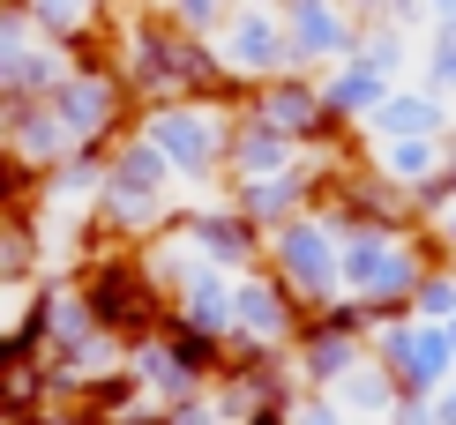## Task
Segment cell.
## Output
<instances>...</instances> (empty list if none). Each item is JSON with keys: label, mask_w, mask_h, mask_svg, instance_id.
Returning <instances> with one entry per match:
<instances>
[{"label": "cell", "mask_w": 456, "mask_h": 425, "mask_svg": "<svg viewBox=\"0 0 456 425\" xmlns=\"http://www.w3.org/2000/svg\"><path fill=\"white\" fill-rule=\"evenodd\" d=\"M427 23L442 30V37H456V0H427Z\"/></svg>", "instance_id": "obj_33"}, {"label": "cell", "mask_w": 456, "mask_h": 425, "mask_svg": "<svg viewBox=\"0 0 456 425\" xmlns=\"http://www.w3.org/2000/svg\"><path fill=\"white\" fill-rule=\"evenodd\" d=\"M367 358L389 373L396 396H434V389H449V381H456L449 321H411V314L374 321V328H367Z\"/></svg>", "instance_id": "obj_8"}, {"label": "cell", "mask_w": 456, "mask_h": 425, "mask_svg": "<svg viewBox=\"0 0 456 425\" xmlns=\"http://www.w3.org/2000/svg\"><path fill=\"white\" fill-rule=\"evenodd\" d=\"M359 164H367L382 187L411 195L419 180H434V172H442V142H359Z\"/></svg>", "instance_id": "obj_21"}, {"label": "cell", "mask_w": 456, "mask_h": 425, "mask_svg": "<svg viewBox=\"0 0 456 425\" xmlns=\"http://www.w3.org/2000/svg\"><path fill=\"white\" fill-rule=\"evenodd\" d=\"M427 239H434V246H442V261H456V202H449V209H442V217H434V224H427Z\"/></svg>", "instance_id": "obj_30"}, {"label": "cell", "mask_w": 456, "mask_h": 425, "mask_svg": "<svg viewBox=\"0 0 456 425\" xmlns=\"http://www.w3.org/2000/svg\"><path fill=\"white\" fill-rule=\"evenodd\" d=\"M292 328H299V306H292V292H284L270 269L232 277V336H224V343H247V351H292Z\"/></svg>", "instance_id": "obj_14"}, {"label": "cell", "mask_w": 456, "mask_h": 425, "mask_svg": "<svg viewBox=\"0 0 456 425\" xmlns=\"http://www.w3.org/2000/svg\"><path fill=\"white\" fill-rule=\"evenodd\" d=\"M389 90H396V83H389L382 68H367V60H337V68H322V105H330L352 134L367 127V112L382 105Z\"/></svg>", "instance_id": "obj_19"}, {"label": "cell", "mask_w": 456, "mask_h": 425, "mask_svg": "<svg viewBox=\"0 0 456 425\" xmlns=\"http://www.w3.org/2000/svg\"><path fill=\"white\" fill-rule=\"evenodd\" d=\"M158 336H165V351H173L195 381H217V373H224V343H217V336H195V328H180L173 314H165V328H158Z\"/></svg>", "instance_id": "obj_24"}, {"label": "cell", "mask_w": 456, "mask_h": 425, "mask_svg": "<svg viewBox=\"0 0 456 425\" xmlns=\"http://www.w3.org/2000/svg\"><path fill=\"white\" fill-rule=\"evenodd\" d=\"M45 105L61 112V127H68L75 149H105V142H120V134L135 127V98H127V83H120V68H112V45H105V37L75 45L68 83L53 90Z\"/></svg>", "instance_id": "obj_6"}, {"label": "cell", "mask_w": 456, "mask_h": 425, "mask_svg": "<svg viewBox=\"0 0 456 425\" xmlns=\"http://www.w3.org/2000/svg\"><path fill=\"white\" fill-rule=\"evenodd\" d=\"M262 269L292 292L299 314H322V306L345 299V239H337V224L322 217V209L277 224L270 239H262Z\"/></svg>", "instance_id": "obj_7"}, {"label": "cell", "mask_w": 456, "mask_h": 425, "mask_svg": "<svg viewBox=\"0 0 456 425\" xmlns=\"http://www.w3.org/2000/svg\"><path fill=\"white\" fill-rule=\"evenodd\" d=\"M449 351H456V321H449Z\"/></svg>", "instance_id": "obj_35"}, {"label": "cell", "mask_w": 456, "mask_h": 425, "mask_svg": "<svg viewBox=\"0 0 456 425\" xmlns=\"http://www.w3.org/2000/svg\"><path fill=\"white\" fill-rule=\"evenodd\" d=\"M247 112H262L270 127H284L299 149H330V157H337V149H359V134L322 105V75L284 68V75H270V83L247 90Z\"/></svg>", "instance_id": "obj_10"}, {"label": "cell", "mask_w": 456, "mask_h": 425, "mask_svg": "<svg viewBox=\"0 0 456 425\" xmlns=\"http://www.w3.org/2000/svg\"><path fill=\"white\" fill-rule=\"evenodd\" d=\"M442 261V246L419 231H352L345 239V306H359L374 321H396L411 314V292H419V277Z\"/></svg>", "instance_id": "obj_3"}, {"label": "cell", "mask_w": 456, "mask_h": 425, "mask_svg": "<svg viewBox=\"0 0 456 425\" xmlns=\"http://www.w3.org/2000/svg\"><path fill=\"white\" fill-rule=\"evenodd\" d=\"M299 164V142L284 127H270L262 112H247V98L232 105V134H224V187H247V180H270V172H292Z\"/></svg>", "instance_id": "obj_16"}, {"label": "cell", "mask_w": 456, "mask_h": 425, "mask_svg": "<svg viewBox=\"0 0 456 425\" xmlns=\"http://www.w3.org/2000/svg\"><path fill=\"white\" fill-rule=\"evenodd\" d=\"M389 8H396V0H345L352 23H389Z\"/></svg>", "instance_id": "obj_32"}, {"label": "cell", "mask_w": 456, "mask_h": 425, "mask_svg": "<svg viewBox=\"0 0 456 425\" xmlns=\"http://www.w3.org/2000/svg\"><path fill=\"white\" fill-rule=\"evenodd\" d=\"M411 321H456V261H434L411 292Z\"/></svg>", "instance_id": "obj_26"}, {"label": "cell", "mask_w": 456, "mask_h": 425, "mask_svg": "<svg viewBox=\"0 0 456 425\" xmlns=\"http://www.w3.org/2000/svg\"><path fill=\"white\" fill-rule=\"evenodd\" d=\"M105 45H112V68H120L135 112L142 105H173V98H217V105H240L247 98L240 83H224L210 37L180 30L165 8H120L112 30H105Z\"/></svg>", "instance_id": "obj_1"}, {"label": "cell", "mask_w": 456, "mask_h": 425, "mask_svg": "<svg viewBox=\"0 0 456 425\" xmlns=\"http://www.w3.org/2000/svg\"><path fill=\"white\" fill-rule=\"evenodd\" d=\"M442 172H449V180H456V127L442 134Z\"/></svg>", "instance_id": "obj_34"}, {"label": "cell", "mask_w": 456, "mask_h": 425, "mask_svg": "<svg viewBox=\"0 0 456 425\" xmlns=\"http://www.w3.org/2000/svg\"><path fill=\"white\" fill-rule=\"evenodd\" d=\"M173 224L195 239V254L210 261V269H224V277H247V269H262V231L247 224L224 195H210V202H180V209H173Z\"/></svg>", "instance_id": "obj_13"}, {"label": "cell", "mask_w": 456, "mask_h": 425, "mask_svg": "<svg viewBox=\"0 0 456 425\" xmlns=\"http://www.w3.org/2000/svg\"><path fill=\"white\" fill-rule=\"evenodd\" d=\"M427 425H456V381H449V389H434V396H427Z\"/></svg>", "instance_id": "obj_31"}, {"label": "cell", "mask_w": 456, "mask_h": 425, "mask_svg": "<svg viewBox=\"0 0 456 425\" xmlns=\"http://www.w3.org/2000/svg\"><path fill=\"white\" fill-rule=\"evenodd\" d=\"M68 277H75V292H83L90 321H98L112 343H142V336H158L165 314H173V306L158 299V284L142 277L135 246H90V254H75Z\"/></svg>", "instance_id": "obj_4"}, {"label": "cell", "mask_w": 456, "mask_h": 425, "mask_svg": "<svg viewBox=\"0 0 456 425\" xmlns=\"http://www.w3.org/2000/svg\"><path fill=\"white\" fill-rule=\"evenodd\" d=\"M0 149H8L23 172H37V180L75 157V142H68V127H61L53 105H0Z\"/></svg>", "instance_id": "obj_18"}, {"label": "cell", "mask_w": 456, "mask_h": 425, "mask_svg": "<svg viewBox=\"0 0 456 425\" xmlns=\"http://www.w3.org/2000/svg\"><path fill=\"white\" fill-rule=\"evenodd\" d=\"M277 15H284V45H292L299 75H322V68L352 60L359 23L345 15V0H277Z\"/></svg>", "instance_id": "obj_15"}, {"label": "cell", "mask_w": 456, "mask_h": 425, "mask_svg": "<svg viewBox=\"0 0 456 425\" xmlns=\"http://www.w3.org/2000/svg\"><path fill=\"white\" fill-rule=\"evenodd\" d=\"M180 209V180L165 172V157L142 142L135 127L105 149V180H98V202H90V231L98 246H142L173 224Z\"/></svg>", "instance_id": "obj_2"}, {"label": "cell", "mask_w": 456, "mask_h": 425, "mask_svg": "<svg viewBox=\"0 0 456 425\" xmlns=\"http://www.w3.org/2000/svg\"><path fill=\"white\" fill-rule=\"evenodd\" d=\"M404 52H411V37L396 30V23H359V37H352V60L382 68L389 83H396V75H404Z\"/></svg>", "instance_id": "obj_25"}, {"label": "cell", "mask_w": 456, "mask_h": 425, "mask_svg": "<svg viewBox=\"0 0 456 425\" xmlns=\"http://www.w3.org/2000/svg\"><path fill=\"white\" fill-rule=\"evenodd\" d=\"M284 425H345V411H337L330 396H299L292 411H284Z\"/></svg>", "instance_id": "obj_29"}, {"label": "cell", "mask_w": 456, "mask_h": 425, "mask_svg": "<svg viewBox=\"0 0 456 425\" xmlns=\"http://www.w3.org/2000/svg\"><path fill=\"white\" fill-rule=\"evenodd\" d=\"M210 52L224 68V83H240V90H255V83H270V75L292 68V45H284V15L277 8H232L224 30L210 37Z\"/></svg>", "instance_id": "obj_12"}, {"label": "cell", "mask_w": 456, "mask_h": 425, "mask_svg": "<svg viewBox=\"0 0 456 425\" xmlns=\"http://www.w3.org/2000/svg\"><path fill=\"white\" fill-rule=\"evenodd\" d=\"M173 321L224 343V336H232V277H224V269H202L195 284H180V292H173Z\"/></svg>", "instance_id": "obj_20"}, {"label": "cell", "mask_w": 456, "mask_h": 425, "mask_svg": "<svg viewBox=\"0 0 456 425\" xmlns=\"http://www.w3.org/2000/svg\"><path fill=\"white\" fill-rule=\"evenodd\" d=\"M456 127V112L434 98L427 83H396L382 105L367 112V127H359V142H442Z\"/></svg>", "instance_id": "obj_17"}, {"label": "cell", "mask_w": 456, "mask_h": 425, "mask_svg": "<svg viewBox=\"0 0 456 425\" xmlns=\"http://www.w3.org/2000/svg\"><path fill=\"white\" fill-rule=\"evenodd\" d=\"M330 403L345 411V425H389V411H396V389H389V373H382V365L367 358V365H352V373L330 389Z\"/></svg>", "instance_id": "obj_23"}, {"label": "cell", "mask_w": 456, "mask_h": 425, "mask_svg": "<svg viewBox=\"0 0 456 425\" xmlns=\"http://www.w3.org/2000/svg\"><path fill=\"white\" fill-rule=\"evenodd\" d=\"M37 277H45V239H37L30 209H15L0 217V292H30Z\"/></svg>", "instance_id": "obj_22"}, {"label": "cell", "mask_w": 456, "mask_h": 425, "mask_svg": "<svg viewBox=\"0 0 456 425\" xmlns=\"http://www.w3.org/2000/svg\"><path fill=\"white\" fill-rule=\"evenodd\" d=\"M135 134L165 157L180 187H224V134H232V105L217 98H173V105H142Z\"/></svg>", "instance_id": "obj_5"}, {"label": "cell", "mask_w": 456, "mask_h": 425, "mask_svg": "<svg viewBox=\"0 0 456 425\" xmlns=\"http://www.w3.org/2000/svg\"><path fill=\"white\" fill-rule=\"evenodd\" d=\"M352 365H367V314H359V306L337 299V306H322V314H299V328H292V373H299V389L330 396Z\"/></svg>", "instance_id": "obj_9"}, {"label": "cell", "mask_w": 456, "mask_h": 425, "mask_svg": "<svg viewBox=\"0 0 456 425\" xmlns=\"http://www.w3.org/2000/svg\"><path fill=\"white\" fill-rule=\"evenodd\" d=\"M150 8H165L180 30H195V37H217L224 15H232V0H150Z\"/></svg>", "instance_id": "obj_28"}, {"label": "cell", "mask_w": 456, "mask_h": 425, "mask_svg": "<svg viewBox=\"0 0 456 425\" xmlns=\"http://www.w3.org/2000/svg\"><path fill=\"white\" fill-rule=\"evenodd\" d=\"M75 52L30 30V15L15 0H0V105H45L68 83Z\"/></svg>", "instance_id": "obj_11"}, {"label": "cell", "mask_w": 456, "mask_h": 425, "mask_svg": "<svg viewBox=\"0 0 456 425\" xmlns=\"http://www.w3.org/2000/svg\"><path fill=\"white\" fill-rule=\"evenodd\" d=\"M419 83L456 112V37H442V30L427 37V52H419Z\"/></svg>", "instance_id": "obj_27"}]
</instances>
